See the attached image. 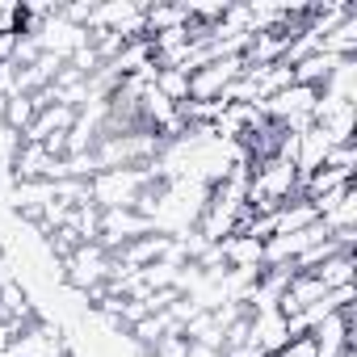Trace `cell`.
Masks as SVG:
<instances>
[{"label": "cell", "mask_w": 357, "mask_h": 357, "mask_svg": "<svg viewBox=\"0 0 357 357\" xmlns=\"http://www.w3.org/2000/svg\"><path fill=\"white\" fill-rule=\"evenodd\" d=\"M147 185H151V176L143 164L139 168H109L89 181V202L97 211H135Z\"/></svg>", "instance_id": "obj_1"}, {"label": "cell", "mask_w": 357, "mask_h": 357, "mask_svg": "<svg viewBox=\"0 0 357 357\" xmlns=\"http://www.w3.org/2000/svg\"><path fill=\"white\" fill-rule=\"evenodd\" d=\"M336 147V139L324 130V126H307L303 135H298V155H294V172H298V181L303 176H311L315 168H324V160H328V151Z\"/></svg>", "instance_id": "obj_5"}, {"label": "cell", "mask_w": 357, "mask_h": 357, "mask_svg": "<svg viewBox=\"0 0 357 357\" xmlns=\"http://www.w3.org/2000/svg\"><path fill=\"white\" fill-rule=\"evenodd\" d=\"M315 93H324V97H332V101L353 105V101H357V59H340V63H336V72H332Z\"/></svg>", "instance_id": "obj_7"}, {"label": "cell", "mask_w": 357, "mask_h": 357, "mask_svg": "<svg viewBox=\"0 0 357 357\" xmlns=\"http://www.w3.org/2000/svg\"><path fill=\"white\" fill-rule=\"evenodd\" d=\"M5 353L9 357H68V340L55 324H30V332H22Z\"/></svg>", "instance_id": "obj_4"}, {"label": "cell", "mask_w": 357, "mask_h": 357, "mask_svg": "<svg viewBox=\"0 0 357 357\" xmlns=\"http://www.w3.org/2000/svg\"><path fill=\"white\" fill-rule=\"evenodd\" d=\"M278 357H315V340H311V336H294Z\"/></svg>", "instance_id": "obj_12"}, {"label": "cell", "mask_w": 357, "mask_h": 357, "mask_svg": "<svg viewBox=\"0 0 357 357\" xmlns=\"http://www.w3.org/2000/svg\"><path fill=\"white\" fill-rule=\"evenodd\" d=\"M34 101L26 97V93H13V97H5V126L9 130H17V135H26V126L34 122Z\"/></svg>", "instance_id": "obj_11"}, {"label": "cell", "mask_w": 357, "mask_h": 357, "mask_svg": "<svg viewBox=\"0 0 357 357\" xmlns=\"http://www.w3.org/2000/svg\"><path fill=\"white\" fill-rule=\"evenodd\" d=\"M315 278H319V286L324 290H344V286H353V252H336V257H328L319 269H311Z\"/></svg>", "instance_id": "obj_8"}, {"label": "cell", "mask_w": 357, "mask_h": 357, "mask_svg": "<svg viewBox=\"0 0 357 357\" xmlns=\"http://www.w3.org/2000/svg\"><path fill=\"white\" fill-rule=\"evenodd\" d=\"M55 155H47L43 143H22L13 155V181H47V164Z\"/></svg>", "instance_id": "obj_6"}, {"label": "cell", "mask_w": 357, "mask_h": 357, "mask_svg": "<svg viewBox=\"0 0 357 357\" xmlns=\"http://www.w3.org/2000/svg\"><path fill=\"white\" fill-rule=\"evenodd\" d=\"M155 93L160 97H168L172 105H185L190 101V72H181V68H155Z\"/></svg>", "instance_id": "obj_9"}, {"label": "cell", "mask_w": 357, "mask_h": 357, "mask_svg": "<svg viewBox=\"0 0 357 357\" xmlns=\"http://www.w3.org/2000/svg\"><path fill=\"white\" fill-rule=\"evenodd\" d=\"M143 236H151V223L139 211H101V236H97V244L105 252H118V248H126L130 240H143Z\"/></svg>", "instance_id": "obj_3"}, {"label": "cell", "mask_w": 357, "mask_h": 357, "mask_svg": "<svg viewBox=\"0 0 357 357\" xmlns=\"http://www.w3.org/2000/svg\"><path fill=\"white\" fill-rule=\"evenodd\" d=\"M114 273V257L93 240V244H80L72 257H63V282L72 286V290H80L84 298L97 290V286H105V278Z\"/></svg>", "instance_id": "obj_2"}, {"label": "cell", "mask_w": 357, "mask_h": 357, "mask_svg": "<svg viewBox=\"0 0 357 357\" xmlns=\"http://www.w3.org/2000/svg\"><path fill=\"white\" fill-rule=\"evenodd\" d=\"M324 227H328V236H336V231H357V194L349 190L324 219H319Z\"/></svg>", "instance_id": "obj_10"}, {"label": "cell", "mask_w": 357, "mask_h": 357, "mask_svg": "<svg viewBox=\"0 0 357 357\" xmlns=\"http://www.w3.org/2000/svg\"><path fill=\"white\" fill-rule=\"evenodd\" d=\"M185 357H227V353H223V349H211V344H190Z\"/></svg>", "instance_id": "obj_13"}]
</instances>
